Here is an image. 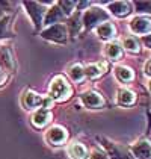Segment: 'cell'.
<instances>
[{
  "mask_svg": "<svg viewBox=\"0 0 151 159\" xmlns=\"http://www.w3.org/2000/svg\"><path fill=\"white\" fill-rule=\"evenodd\" d=\"M106 21H110V14L107 12V9L101 6H91L88 9H85V12L82 15V26L88 30L97 29Z\"/></svg>",
  "mask_w": 151,
  "mask_h": 159,
  "instance_id": "6da1fadb",
  "label": "cell"
},
{
  "mask_svg": "<svg viewBox=\"0 0 151 159\" xmlns=\"http://www.w3.org/2000/svg\"><path fill=\"white\" fill-rule=\"evenodd\" d=\"M49 91H50L49 97L51 100H56V102H65L73 94V88L63 76H56V77L51 79Z\"/></svg>",
  "mask_w": 151,
  "mask_h": 159,
  "instance_id": "7a4b0ae2",
  "label": "cell"
},
{
  "mask_svg": "<svg viewBox=\"0 0 151 159\" xmlns=\"http://www.w3.org/2000/svg\"><path fill=\"white\" fill-rule=\"evenodd\" d=\"M41 37L44 39H47V41H53V43H67V39H68L67 25L58 23V25L49 26L41 32Z\"/></svg>",
  "mask_w": 151,
  "mask_h": 159,
  "instance_id": "3957f363",
  "label": "cell"
},
{
  "mask_svg": "<svg viewBox=\"0 0 151 159\" xmlns=\"http://www.w3.org/2000/svg\"><path fill=\"white\" fill-rule=\"evenodd\" d=\"M130 30L135 35H147L151 32V17L150 15H136L128 23Z\"/></svg>",
  "mask_w": 151,
  "mask_h": 159,
  "instance_id": "277c9868",
  "label": "cell"
},
{
  "mask_svg": "<svg viewBox=\"0 0 151 159\" xmlns=\"http://www.w3.org/2000/svg\"><path fill=\"white\" fill-rule=\"evenodd\" d=\"M80 102L88 109H98L104 106V97L97 91H85L80 96Z\"/></svg>",
  "mask_w": 151,
  "mask_h": 159,
  "instance_id": "5b68a950",
  "label": "cell"
},
{
  "mask_svg": "<svg viewBox=\"0 0 151 159\" xmlns=\"http://www.w3.org/2000/svg\"><path fill=\"white\" fill-rule=\"evenodd\" d=\"M68 138V132L62 126H51L45 132V139L51 146H62Z\"/></svg>",
  "mask_w": 151,
  "mask_h": 159,
  "instance_id": "8992f818",
  "label": "cell"
},
{
  "mask_svg": "<svg viewBox=\"0 0 151 159\" xmlns=\"http://www.w3.org/2000/svg\"><path fill=\"white\" fill-rule=\"evenodd\" d=\"M26 9L30 15L32 21L35 23V26L42 25V20H44V15H45V8L42 6V3H38V2H26L24 3Z\"/></svg>",
  "mask_w": 151,
  "mask_h": 159,
  "instance_id": "52a82bcc",
  "label": "cell"
},
{
  "mask_svg": "<svg viewBox=\"0 0 151 159\" xmlns=\"http://www.w3.org/2000/svg\"><path fill=\"white\" fill-rule=\"evenodd\" d=\"M107 12L110 14V17L115 15L118 18H124L132 12V3L130 2H124V0H116V2H110L107 6Z\"/></svg>",
  "mask_w": 151,
  "mask_h": 159,
  "instance_id": "ba28073f",
  "label": "cell"
},
{
  "mask_svg": "<svg viewBox=\"0 0 151 159\" xmlns=\"http://www.w3.org/2000/svg\"><path fill=\"white\" fill-rule=\"evenodd\" d=\"M132 152L136 159H151V141L147 138L139 139L138 143L133 144Z\"/></svg>",
  "mask_w": 151,
  "mask_h": 159,
  "instance_id": "9c48e42d",
  "label": "cell"
},
{
  "mask_svg": "<svg viewBox=\"0 0 151 159\" xmlns=\"http://www.w3.org/2000/svg\"><path fill=\"white\" fill-rule=\"evenodd\" d=\"M123 55H124V49H123V46H121V43L119 41H109V43H106V46H104V56L109 59V61H119L121 58H123Z\"/></svg>",
  "mask_w": 151,
  "mask_h": 159,
  "instance_id": "30bf717a",
  "label": "cell"
},
{
  "mask_svg": "<svg viewBox=\"0 0 151 159\" xmlns=\"http://www.w3.org/2000/svg\"><path fill=\"white\" fill-rule=\"evenodd\" d=\"M21 102H23V106H24L26 109H35V108L39 109V108H42L44 97H42V96H39V94L35 93V91L29 89V91H26L24 94H23Z\"/></svg>",
  "mask_w": 151,
  "mask_h": 159,
  "instance_id": "8fae6325",
  "label": "cell"
},
{
  "mask_svg": "<svg viewBox=\"0 0 151 159\" xmlns=\"http://www.w3.org/2000/svg\"><path fill=\"white\" fill-rule=\"evenodd\" d=\"M63 18H65V14H63L62 9L58 6V3H54V5H51V8H49V9L45 11L42 23L49 27V26H51V25H58Z\"/></svg>",
  "mask_w": 151,
  "mask_h": 159,
  "instance_id": "7c38bea8",
  "label": "cell"
},
{
  "mask_svg": "<svg viewBox=\"0 0 151 159\" xmlns=\"http://www.w3.org/2000/svg\"><path fill=\"white\" fill-rule=\"evenodd\" d=\"M107 71V62L101 61V62H94V64H88L85 67V74L88 79H98L103 74Z\"/></svg>",
  "mask_w": 151,
  "mask_h": 159,
  "instance_id": "4fadbf2b",
  "label": "cell"
},
{
  "mask_svg": "<svg viewBox=\"0 0 151 159\" xmlns=\"http://www.w3.org/2000/svg\"><path fill=\"white\" fill-rule=\"evenodd\" d=\"M116 103L121 106H132L136 103V93L128 88H119L116 93Z\"/></svg>",
  "mask_w": 151,
  "mask_h": 159,
  "instance_id": "5bb4252c",
  "label": "cell"
},
{
  "mask_svg": "<svg viewBox=\"0 0 151 159\" xmlns=\"http://www.w3.org/2000/svg\"><path fill=\"white\" fill-rule=\"evenodd\" d=\"M68 155L73 159H88V148L83 146L80 141H71L67 147Z\"/></svg>",
  "mask_w": 151,
  "mask_h": 159,
  "instance_id": "9a60e30c",
  "label": "cell"
},
{
  "mask_svg": "<svg viewBox=\"0 0 151 159\" xmlns=\"http://www.w3.org/2000/svg\"><path fill=\"white\" fill-rule=\"evenodd\" d=\"M113 74L116 80H119L121 84H130L135 80V71L127 65H116L113 70Z\"/></svg>",
  "mask_w": 151,
  "mask_h": 159,
  "instance_id": "2e32d148",
  "label": "cell"
},
{
  "mask_svg": "<svg viewBox=\"0 0 151 159\" xmlns=\"http://www.w3.org/2000/svg\"><path fill=\"white\" fill-rule=\"evenodd\" d=\"M97 35L101 38V39H104V41H113L115 37H116V27L113 25L112 21H106V23H103L100 25L97 29Z\"/></svg>",
  "mask_w": 151,
  "mask_h": 159,
  "instance_id": "e0dca14e",
  "label": "cell"
},
{
  "mask_svg": "<svg viewBox=\"0 0 151 159\" xmlns=\"http://www.w3.org/2000/svg\"><path fill=\"white\" fill-rule=\"evenodd\" d=\"M51 120V112L49 109H44V108H39L35 111V114L32 115V124L35 127H44L47 126Z\"/></svg>",
  "mask_w": 151,
  "mask_h": 159,
  "instance_id": "ac0fdd59",
  "label": "cell"
},
{
  "mask_svg": "<svg viewBox=\"0 0 151 159\" xmlns=\"http://www.w3.org/2000/svg\"><path fill=\"white\" fill-rule=\"evenodd\" d=\"M0 68H5L6 71H12L15 68L14 56L8 47H0Z\"/></svg>",
  "mask_w": 151,
  "mask_h": 159,
  "instance_id": "d6986e66",
  "label": "cell"
},
{
  "mask_svg": "<svg viewBox=\"0 0 151 159\" xmlns=\"http://www.w3.org/2000/svg\"><path fill=\"white\" fill-rule=\"evenodd\" d=\"M121 46H123V49L127 50V52H130V53H139V52H140V41H139V38L135 37V35H127V37L123 39Z\"/></svg>",
  "mask_w": 151,
  "mask_h": 159,
  "instance_id": "ffe728a7",
  "label": "cell"
},
{
  "mask_svg": "<svg viewBox=\"0 0 151 159\" xmlns=\"http://www.w3.org/2000/svg\"><path fill=\"white\" fill-rule=\"evenodd\" d=\"M68 76L71 77L73 82H83L86 79V74H85V67L82 64H73L70 65L68 68Z\"/></svg>",
  "mask_w": 151,
  "mask_h": 159,
  "instance_id": "44dd1931",
  "label": "cell"
},
{
  "mask_svg": "<svg viewBox=\"0 0 151 159\" xmlns=\"http://www.w3.org/2000/svg\"><path fill=\"white\" fill-rule=\"evenodd\" d=\"M58 6L62 9V12L65 14V17H67V15H71V14L76 11V8H77V2H71V0H61V2H58Z\"/></svg>",
  "mask_w": 151,
  "mask_h": 159,
  "instance_id": "7402d4cb",
  "label": "cell"
},
{
  "mask_svg": "<svg viewBox=\"0 0 151 159\" xmlns=\"http://www.w3.org/2000/svg\"><path fill=\"white\" fill-rule=\"evenodd\" d=\"M80 27H82V21H79L77 18H74V17L71 18L70 26H67V29H68V34H70V35H73V37H76V35L79 34Z\"/></svg>",
  "mask_w": 151,
  "mask_h": 159,
  "instance_id": "603a6c76",
  "label": "cell"
},
{
  "mask_svg": "<svg viewBox=\"0 0 151 159\" xmlns=\"http://www.w3.org/2000/svg\"><path fill=\"white\" fill-rule=\"evenodd\" d=\"M135 9L140 14H151V2H136Z\"/></svg>",
  "mask_w": 151,
  "mask_h": 159,
  "instance_id": "cb8c5ba5",
  "label": "cell"
},
{
  "mask_svg": "<svg viewBox=\"0 0 151 159\" xmlns=\"http://www.w3.org/2000/svg\"><path fill=\"white\" fill-rule=\"evenodd\" d=\"M89 159H109V156H107V153H106L104 150L95 148V150L89 155Z\"/></svg>",
  "mask_w": 151,
  "mask_h": 159,
  "instance_id": "d4e9b609",
  "label": "cell"
},
{
  "mask_svg": "<svg viewBox=\"0 0 151 159\" xmlns=\"http://www.w3.org/2000/svg\"><path fill=\"white\" fill-rule=\"evenodd\" d=\"M139 41H140V44H144L147 49H151V32L150 34H147V35H144Z\"/></svg>",
  "mask_w": 151,
  "mask_h": 159,
  "instance_id": "484cf974",
  "label": "cell"
},
{
  "mask_svg": "<svg viewBox=\"0 0 151 159\" xmlns=\"http://www.w3.org/2000/svg\"><path fill=\"white\" fill-rule=\"evenodd\" d=\"M144 74L148 76V77H151V58L145 62V65H144Z\"/></svg>",
  "mask_w": 151,
  "mask_h": 159,
  "instance_id": "4316f807",
  "label": "cell"
},
{
  "mask_svg": "<svg viewBox=\"0 0 151 159\" xmlns=\"http://www.w3.org/2000/svg\"><path fill=\"white\" fill-rule=\"evenodd\" d=\"M5 80H6V74L2 71V68H0V85H3L5 84Z\"/></svg>",
  "mask_w": 151,
  "mask_h": 159,
  "instance_id": "83f0119b",
  "label": "cell"
},
{
  "mask_svg": "<svg viewBox=\"0 0 151 159\" xmlns=\"http://www.w3.org/2000/svg\"><path fill=\"white\" fill-rule=\"evenodd\" d=\"M148 88H150V91H151V79H150V82H148Z\"/></svg>",
  "mask_w": 151,
  "mask_h": 159,
  "instance_id": "f1b7e54d",
  "label": "cell"
}]
</instances>
